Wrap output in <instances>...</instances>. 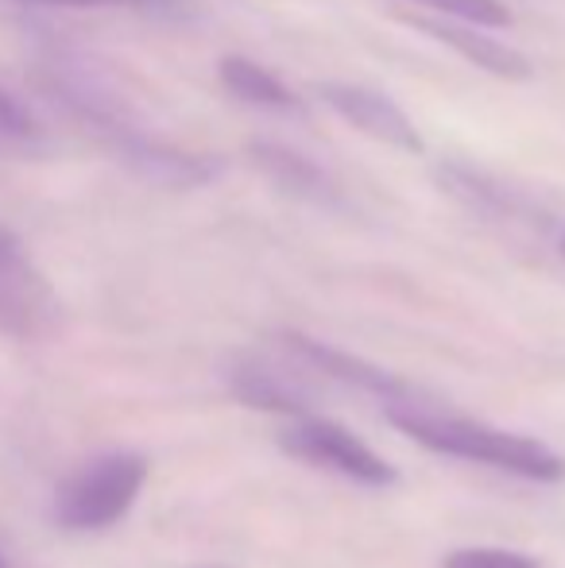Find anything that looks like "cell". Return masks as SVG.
Returning a JSON list of instances; mask_svg holds the SVG:
<instances>
[{
  "mask_svg": "<svg viewBox=\"0 0 565 568\" xmlns=\"http://www.w3.org/2000/svg\"><path fill=\"white\" fill-rule=\"evenodd\" d=\"M442 568H543L535 557L515 549H457L442 561Z\"/></svg>",
  "mask_w": 565,
  "mask_h": 568,
  "instance_id": "13",
  "label": "cell"
},
{
  "mask_svg": "<svg viewBox=\"0 0 565 568\" xmlns=\"http://www.w3.org/2000/svg\"><path fill=\"white\" fill-rule=\"evenodd\" d=\"M437 186L450 197H457L465 210L481 213L488 221H523V225H535L543 217L535 202H531L523 190L504 186L500 179H492L488 171H476L468 163H437Z\"/></svg>",
  "mask_w": 565,
  "mask_h": 568,
  "instance_id": "9",
  "label": "cell"
},
{
  "mask_svg": "<svg viewBox=\"0 0 565 568\" xmlns=\"http://www.w3.org/2000/svg\"><path fill=\"white\" fill-rule=\"evenodd\" d=\"M148 484V460L140 453H101L67 476L54 491V523L67 530H105L121 523Z\"/></svg>",
  "mask_w": 565,
  "mask_h": 568,
  "instance_id": "2",
  "label": "cell"
},
{
  "mask_svg": "<svg viewBox=\"0 0 565 568\" xmlns=\"http://www.w3.org/2000/svg\"><path fill=\"white\" fill-rule=\"evenodd\" d=\"M0 568H8V561H4V557H0Z\"/></svg>",
  "mask_w": 565,
  "mask_h": 568,
  "instance_id": "17",
  "label": "cell"
},
{
  "mask_svg": "<svg viewBox=\"0 0 565 568\" xmlns=\"http://www.w3.org/2000/svg\"><path fill=\"white\" fill-rule=\"evenodd\" d=\"M280 344L294 356V364L314 367L317 375H325L330 383H341L349 390H361V395H372L380 403H407V398H418V390L411 383H403L400 375L384 372L372 359H361L353 352H341L325 341H314L306 333H280Z\"/></svg>",
  "mask_w": 565,
  "mask_h": 568,
  "instance_id": "7",
  "label": "cell"
},
{
  "mask_svg": "<svg viewBox=\"0 0 565 568\" xmlns=\"http://www.w3.org/2000/svg\"><path fill=\"white\" fill-rule=\"evenodd\" d=\"M280 449L294 460L310 464V468L333 471L341 479H353L364 487H392L400 471L384 460L369 442L349 434L337 422H325L317 414H302V418H286L280 429Z\"/></svg>",
  "mask_w": 565,
  "mask_h": 568,
  "instance_id": "3",
  "label": "cell"
},
{
  "mask_svg": "<svg viewBox=\"0 0 565 568\" xmlns=\"http://www.w3.org/2000/svg\"><path fill=\"white\" fill-rule=\"evenodd\" d=\"M16 4H62V8H137L159 0H16Z\"/></svg>",
  "mask_w": 565,
  "mask_h": 568,
  "instance_id": "15",
  "label": "cell"
},
{
  "mask_svg": "<svg viewBox=\"0 0 565 568\" xmlns=\"http://www.w3.org/2000/svg\"><path fill=\"white\" fill-rule=\"evenodd\" d=\"M229 395L249 410L280 414V418L314 414V387L286 375L280 364L264 356H236L229 364Z\"/></svg>",
  "mask_w": 565,
  "mask_h": 568,
  "instance_id": "8",
  "label": "cell"
},
{
  "mask_svg": "<svg viewBox=\"0 0 565 568\" xmlns=\"http://www.w3.org/2000/svg\"><path fill=\"white\" fill-rule=\"evenodd\" d=\"M403 4H415L418 12L476 23V28H512L515 23L512 8L504 0H403Z\"/></svg>",
  "mask_w": 565,
  "mask_h": 568,
  "instance_id": "12",
  "label": "cell"
},
{
  "mask_svg": "<svg viewBox=\"0 0 565 568\" xmlns=\"http://www.w3.org/2000/svg\"><path fill=\"white\" fill-rule=\"evenodd\" d=\"M244 155H249V163L256 166L272 186H280L283 194L302 197V202H314V205L337 202V186H333L330 174H325L314 159L299 155V151L283 148V143L252 140Z\"/></svg>",
  "mask_w": 565,
  "mask_h": 568,
  "instance_id": "10",
  "label": "cell"
},
{
  "mask_svg": "<svg viewBox=\"0 0 565 568\" xmlns=\"http://www.w3.org/2000/svg\"><path fill=\"white\" fill-rule=\"evenodd\" d=\"M317 98L330 113H337L345 124H353L361 135L384 143V148L407 151V155H423L426 143L418 135L415 120L403 113L387 93L372 90V85L356 82H322L317 85Z\"/></svg>",
  "mask_w": 565,
  "mask_h": 568,
  "instance_id": "6",
  "label": "cell"
},
{
  "mask_svg": "<svg viewBox=\"0 0 565 568\" xmlns=\"http://www.w3.org/2000/svg\"><path fill=\"white\" fill-rule=\"evenodd\" d=\"M36 140V120L28 116V109L0 90V148H20V143Z\"/></svg>",
  "mask_w": 565,
  "mask_h": 568,
  "instance_id": "14",
  "label": "cell"
},
{
  "mask_svg": "<svg viewBox=\"0 0 565 568\" xmlns=\"http://www.w3.org/2000/svg\"><path fill=\"white\" fill-rule=\"evenodd\" d=\"M62 325V302L23 244L0 229V333L16 341L54 337Z\"/></svg>",
  "mask_w": 565,
  "mask_h": 568,
  "instance_id": "4",
  "label": "cell"
},
{
  "mask_svg": "<svg viewBox=\"0 0 565 568\" xmlns=\"http://www.w3.org/2000/svg\"><path fill=\"white\" fill-rule=\"evenodd\" d=\"M384 410L387 422L400 434H407L411 442L426 445V449L442 456L484 464V468L535 479V484H558V479H565V456L554 453L546 442L481 426V422L465 418V414L450 410V406H437L430 395L407 398V403H387Z\"/></svg>",
  "mask_w": 565,
  "mask_h": 568,
  "instance_id": "1",
  "label": "cell"
},
{
  "mask_svg": "<svg viewBox=\"0 0 565 568\" xmlns=\"http://www.w3.org/2000/svg\"><path fill=\"white\" fill-rule=\"evenodd\" d=\"M202 568H218V565H202Z\"/></svg>",
  "mask_w": 565,
  "mask_h": 568,
  "instance_id": "18",
  "label": "cell"
},
{
  "mask_svg": "<svg viewBox=\"0 0 565 568\" xmlns=\"http://www.w3.org/2000/svg\"><path fill=\"white\" fill-rule=\"evenodd\" d=\"M218 78H221V85H225V93H233L241 105L268 109V113H286V116L306 109L299 93L286 90L272 70L244 59V54H225V59L218 62Z\"/></svg>",
  "mask_w": 565,
  "mask_h": 568,
  "instance_id": "11",
  "label": "cell"
},
{
  "mask_svg": "<svg viewBox=\"0 0 565 568\" xmlns=\"http://www.w3.org/2000/svg\"><path fill=\"white\" fill-rule=\"evenodd\" d=\"M400 16L407 28L423 31L426 39L450 47L457 59H465L468 67L484 70V74L500 78V82H531L535 67L523 51H515L512 43L488 36V28H476L465 20H450V16H434V12H418V8H400Z\"/></svg>",
  "mask_w": 565,
  "mask_h": 568,
  "instance_id": "5",
  "label": "cell"
},
{
  "mask_svg": "<svg viewBox=\"0 0 565 568\" xmlns=\"http://www.w3.org/2000/svg\"><path fill=\"white\" fill-rule=\"evenodd\" d=\"M558 244H562V255H565V232H562V240H558Z\"/></svg>",
  "mask_w": 565,
  "mask_h": 568,
  "instance_id": "16",
  "label": "cell"
}]
</instances>
